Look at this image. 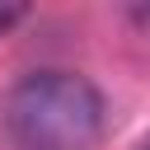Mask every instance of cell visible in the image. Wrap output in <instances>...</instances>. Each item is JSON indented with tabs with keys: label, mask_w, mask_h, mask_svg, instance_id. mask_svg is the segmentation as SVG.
Masks as SVG:
<instances>
[{
	"label": "cell",
	"mask_w": 150,
	"mask_h": 150,
	"mask_svg": "<svg viewBox=\"0 0 150 150\" xmlns=\"http://www.w3.org/2000/svg\"><path fill=\"white\" fill-rule=\"evenodd\" d=\"M5 131L19 150H98L108 108L75 70H33L5 98Z\"/></svg>",
	"instance_id": "1"
},
{
	"label": "cell",
	"mask_w": 150,
	"mask_h": 150,
	"mask_svg": "<svg viewBox=\"0 0 150 150\" xmlns=\"http://www.w3.org/2000/svg\"><path fill=\"white\" fill-rule=\"evenodd\" d=\"M23 14H28V5H9V0H0V38H5Z\"/></svg>",
	"instance_id": "2"
},
{
	"label": "cell",
	"mask_w": 150,
	"mask_h": 150,
	"mask_svg": "<svg viewBox=\"0 0 150 150\" xmlns=\"http://www.w3.org/2000/svg\"><path fill=\"white\" fill-rule=\"evenodd\" d=\"M131 23H136L141 33H150V5H136V9H131Z\"/></svg>",
	"instance_id": "3"
},
{
	"label": "cell",
	"mask_w": 150,
	"mask_h": 150,
	"mask_svg": "<svg viewBox=\"0 0 150 150\" xmlns=\"http://www.w3.org/2000/svg\"><path fill=\"white\" fill-rule=\"evenodd\" d=\"M141 150H150V145H141Z\"/></svg>",
	"instance_id": "4"
}]
</instances>
